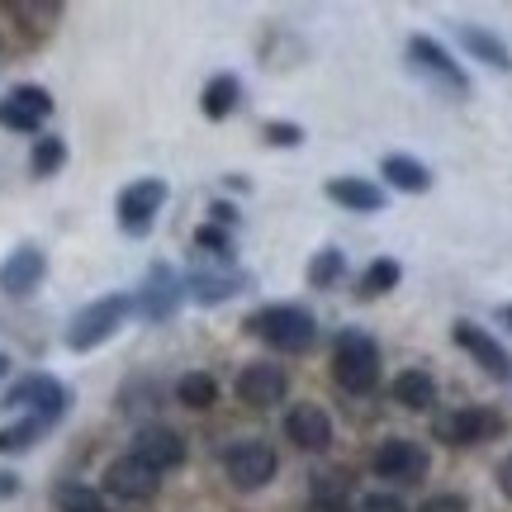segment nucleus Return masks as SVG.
<instances>
[{"label":"nucleus","instance_id":"f257e3e1","mask_svg":"<svg viewBox=\"0 0 512 512\" xmlns=\"http://www.w3.org/2000/svg\"><path fill=\"white\" fill-rule=\"evenodd\" d=\"M247 328H252L266 347L290 351V356H299V351H309L313 342H318V323H313V313L299 309V304H266V309H256L252 318H247Z\"/></svg>","mask_w":512,"mask_h":512},{"label":"nucleus","instance_id":"f03ea898","mask_svg":"<svg viewBox=\"0 0 512 512\" xmlns=\"http://www.w3.org/2000/svg\"><path fill=\"white\" fill-rule=\"evenodd\" d=\"M332 380L342 384L347 394H370L380 384V347L370 342L366 332H337L332 342Z\"/></svg>","mask_w":512,"mask_h":512},{"label":"nucleus","instance_id":"7ed1b4c3","mask_svg":"<svg viewBox=\"0 0 512 512\" xmlns=\"http://www.w3.org/2000/svg\"><path fill=\"white\" fill-rule=\"evenodd\" d=\"M128 313H133V299H124V294H105V299L86 304V309H81L72 323H67V347H72V351L105 347L114 332L124 328Z\"/></svg>","mask_w":512,"mask_h":512},{"label":"nucleus","instance_id":"20e7f679","mask_svg":"<svg viewBox=\"0 0 512 512\" xmlns=\"http://www.w3.org/2000/svg\"><path fill=\"white\" fill-rule=\"evenodd\" d=\"M5 408L10 413H24V418H43V422H57L67 408H72V389L53 375H24L19 384L5 389Z\"/></svg>","mask_w":512,"mask_h":512},{"label":"nucleus","instance_id":"39448f33","mask_svg":"<svg viewBox=\"0 0 512 512\" xmlns=\"http://www.w3.org/2000/svg\"><path fill=\"white\" fill-rule=\"evenodd\" d=\"M166 181H157V176H143V181H133L119 190V200H114V214H119V228H124L128 238H143L147 228L157 223V214H162L166 204Z\"/></svg>","mask_w":512,"mask_h":512},{"label":"nucleus","instance_id":"423d86ee","mask_svg":"<svg viewBox=\"0 0 512 512\" xmlns=\"http://www.w3.org/2000/svg\"><path fill=\"white\" fill-rule=\"evenodd\" d=\"M181 299H185L181 275L171 271L166 261H157V266H147L143 285L133 294V309H138V318H147V323H166L171 313L181 309Z\"/></svg>","mask_w":512,"mask_h":512},{"label":"nucleus","instance_id":"0eeeda50","mask_svg":"<svg viewBox=\"0 0 512 512\" xmlns=\"http://www.w3.org/2000/svg\"><path fill=\"white\" fill-rule=\"evenodd\" d=\"M408 62H413L427 81H437L446 95H470V76L460 72V62L441 48L437 38H427V34L408 38Z\"/></svg>","mask_w":512,"mask_h":512},{"label":"nucleus","instance_id":"6e6552de","mask_svg":"<svg viewBox=\"0 0 512 512\" xmlns=\"http://www.w3.org/2000/svg\"><path fill=\"white\" fill-rule=\"evenodd\" d=\"M275 465H280V460H275L271 441H261V437L233 441V446L223 451V470H228V479H233L238 489H261V484H271Z\"/></svg>","mask_w":512,"mask_h":512},{"label":"nucleus","instance_id":"1a4fd4ad","mask_svg":"<svg viewBox=\"0 0 512 512\" xmlns=\"http://www.w3.org/2000/svg\"><path fill=\"white\" fill-rule=\"evenodd\" d=\"M181 285L195 304L209 309V304H228V299H238L242 290H252V275L238 271V266H228V261H219V266H195Z\"/></svg>","mask_w":512,"mask_h":512},{"label":"nucleus","instance_id":"9d476101","mask_svg":"<svg viewBox=\"0 0 512 512\" xmlns=\"http://www.w3.org/2000/svg\"><path fill=\"white\" fill-rule=\"evenodd\" d=\"M451 337H456L460 351H470V356H475V366L484 370L489 380L512 384V356L503 351V342H498L489 328H479V323H470V318H460L456 328H451Z\"/></svg>","mask_w":512,"mask_h":512},{"label":"nucleus","instance_id":"9b49d317","mask_svg":"<svg viewBox=\"0 0 512 512\" xmlns=\"http://www.w3.org/2000/svg\"><path fill=\"white\" fill-rule=\"evenodd\" d=\"M432 432L446 446H479V441H494L503 432V418L494 408H456V413H441L432 422Z\"/></svg>","mask_w":512,"mask_h":512},{"label":"nucleus","instance_id":"f8f14e48","mask_svg":"<svg viewBox=\"0 0 512 512\" xmlns=\"http://www.w3.org/2000/svg\"><path fill=\"white\" fill-rule=\"evenodd\" d=\"M370 470H375L380 479H394V484H418V479L427 475V451L408 437H389V441L375 446Z\"/></svg>","mask_w":512,"mask_h":512},{"label":"nucleus","instance_id":"ddd939ff","mask_svg":"<svg viewBox=\"0 0 512 512\" xmlns=\"http://www.w3.org/2000/svg\"><path fill=\"white\" fill-rule=\"evenodd\" d=\"M128 456L143 460L147 470L166 475V470L185 465V437L176 432V427H162V422H152V427H138V437H133V451H128Z\"/></svg>","mask_w":512,"mask_h":512},{"label":"nucleus","instance_id":"4468645a","mask_svg":"<svg viewBox=\"0 0 512 512\" xmlns=\"http://www.w3.org/2000/svg\"><path fill=\"white\" fill-rule=\"evenodd\" d=\"M233 389H238V399L247 403V408H275V403L285 399V389H290V375H285V366L252 361V366H242Z\"/></svg>","mask_w":512,"mask_h":512},{"label":"nucleus","instance_id":"2eb2a0df","mask_svg":"<svg viewBox=\"0 0 512 512\" xmlns=\"http://www.w3.org/2000/svg\"><path fill=\"white\" fill-rule=\"evenodd\" d=\"M162 489V475L157 470H147L143 460L133 456H119L105 465V494L124 498V503H143V498H152Z\"/></svg>","mask_w":512,"mask_h":512},{"label":"nucleus","instance_id":"dca6fc26","mask_svg":"<svg viewBox=\"0 0 512 512\" xmlns=\"http://www.w3.org/2000/svg\"><path fill=\"white\" fill-rule=\"evenodd\" d=\"M43 275H48V256L38 252L34 242H24L0 261V290L10 299H24V294H34L43 285Z\"/></svg>","mask_w":512,"mask_h":512},{"label":"nucleus","instance_id":"f3484780","mask_svg":"<svg viewBox=\"0 0 512 512\" xmlns=\"http://www.w3.org/2000/svg\"><path fill=\"white\" fill-rule=\"evenodd\" d=\"M285 437H290L299 451H328V441H332L328 408H318V403H294L290 418H285Z\"/></svg>","mask_w":512,"mask_h":512},{"label":"nucleus","instance_id":"a211bd4d","mask_svg":"<svg viewBox=\"0 0 512 512\" xmlns=\"http://www.w3.org/2000/svg\"><path fill=\"white\" fill-rule=\"evenodd\" d=\"M328 200L351 209V214H380L384 190L375 181H366V176H337V181H328Z\"/></svg>","mask_w":512,"mask_h":512},{"label":"nucleus","instance_id":"6ab92c4d","mask_svg":"<svg viewBox=\"0 0 512 512\" xmlns=\"http://www.w3.org/2000/svg\"><path fill=\"white\" fill-rule=\"evenodd\" d=\"M380 176L394 190H403V195H427L432 190V171H427V162H418V157H408V152H389L380 162Z\"/></svg>","mask_w":512,"mask_h":512},{"label":"nucleus","instance_id":"aec40b11","mask_svg":"<svg viewBox=\"0 0 512 512\" xmlns=\"http://www.w3.org/2000/svg\"><path fill=\"white\" fill-rule=\"evenodd\" d=\"M456 38H460V48H465V53L479 57V62H489L494 72H512V53H508V43H503L498 34L479 29V24H460Z\"/></svg>","mask_w":512,"mask_h":512},{"label":"nucleus","instance_id":"412c9836","mask_svg":"<svg viewBox=\"0 0 512 512\" xmlns=\"http://www.w3.org/2000/svg\"><path fill=\"white\" fill-rule=\"evenodd\" d=\"M394 403L408 408V413H427L437 403V380L427 370H403L399 380H394Z\"/></svg>","mask_w":512,"mask_h":512},{"label":"nucleus","instance_id":"4be33fe9","mask_svg":"<svg viewBox=\"0 0 512 512\" xmlns=\"http://www.w3.org/2000/svg\"><path fill=\"white\" fill-rule=\"evenodd\" d=\"M238 100H242V81L233 72H219L204 86L200 110H204V119H228V114L238 110Z\"/></svg>","mask_w":512,"mask_h":512},{"label":"nucleus","instance_id":"5701e85b","mask_svg":"<svg viewBox=\"0 0 512 512\" xmlns=\"http://www.w3.org/2000/svg\"><path fill=\"white\" fill-rule=\"evenodd\" d=\"M176 399H181L185 408H195V413H200V408H214V403H219V380H214L209 370H190V375L176 380Z\"/></svg>","mask_w":512,"mask_h":512},{"label":"nucleus","instance_id":"b1692460","mask_svg":"<svg viewBox=\"0 0 512 512\" xmlns=\"http://www.w3.org/2000/svg\"><path fill=\"white\" fill-rule=\"evenodd\" d=\"M53 422H43V418H19L10 422V427H0V456H15V451H29L43 432H48Z\"/></svg>","mask_w":512,"mask_h":512},{"label":"nucleus","instance_id":"393cba45","mask_svg":"<svg viewBox=\"0 0 512 512\" xmlns=\"http://www.w3.org/2000/svg\"><path fill=\"white\" fill-rule=\"evenodd\" d=\"M347 271V256L337 252V247H323V252H313L309 261V290H332L337 280Z\"/></svg>","mask_w":512,"mask_h":512},{"label":"nucleus","instance_id":"a878e982","mask_svg":"<svg viewBox=\"0 0 512 512\" xmlns=\"http://www.w3.org/2000/svg\"><path fill=\"white\" fill-rule=\"evenodd\" d=\"M399 261H389V256H380V261H370L366 275H361V299H380V294H389L394 285H399Z\"/></svg>","mask_w":512,"mask_h":512},{"label":"nucleus","instance_id":"bb28decb","mask_svg":"<svg viewBox=\"0 0 512 512\" xmlns=\"http://www.w3.org/2000/svg\"><path fill=\"white\" fill-rule=\"evenodd\" d=\"M5 100H10L19 114H29L34 124H43V119L53 114V95L43 91V86H15V91L5 95Z\"/></svg>","mask_w":512,"mask_h":512},{"label":"nucleus","instance_id":"cd10ccee","mask_svg":"<svg viewBox=\"0 0 512 512\" xmlns=\"http://www.w3.org/2000/svg\"><path fill=\"white\" fill-rule=\"evenodd\" d=\"M62 162H67V143L62 138H38L34 152H29V166H34V176H53V171H62Z\"/></svg>","mask_w":512,"mask_h":512},{"label":"nucleus","instance_id":"c85d7f7f","mask_svg":"<svg viewBox=\"0 0 512 512\" xmlns=\"http://www.w3.org/2000/svg\"><path fill=\"white\" fill-rule=\"evenodd\" d=\"M57 503H62V512H110L100 503V494L81 489V484H62V489H57Z\"/></svg>","mask_w":512,"mask_h":512},{"label":"nucleus","instance_id":"c756f323","mask_svg":"<svg viewBox=\"0 0 512 512\" xmlns=\"http://www.w3.org/2000/svg\"><path fill=\"white\" fill-rule=\"evenodd\" d=\"M195 247L209 256H219V261H228V252H233V238L223 233L219 223H204V228H195Z\"/></svg>","mask_w":512,"mask_h":512},{"label":"nucleus","instance_id":"7c9ffc66","mask_svg":"<svg viewBox=\"0 0 512 512\" xmlns=\"http://www.w3.org/2000/svg\"><path fill=\"white\" fill-rule=\"evenodd\" d=\"M347 479L342 475H313V503H342Z\"/></svg>","mask_w":512,"mask_h":512},{"label":"nucleus","instance_id":"2f4dec72","mask_svg":"<svg viewBox=\"0 0 512 512\" xmlns=\"http://www.w3.org/2000/svg\"><path fill=\"white\" fill-rule=\"evenodd\" d=\"M266 143L299 147V143H304V128H299V124H266Z\"/></svg>","mask_w":512,"mask_h":512},{"label":"nucleus","instance_id":"473e14b6","mask_svg":"<svg viewBox=\"0 0 512 512\" xmlns=\"http://www.w3.org/2000/svg\"><path fill=\"white\" fill-rule=\"evenodd\" d=\"M422 512H470V503H465V494H432L422 503Z\"/></svg>","mask_w":512,"mask_h":512},{"label":"nucleus","instance_id":"72a5a7b5","mask_svg":"<svg viewBox=\"0 0 512 512\" xmlns=\"http://www.w3.org/2000/svg\"><path fill=\"white\" fill-rule=\"evenodd\" d=\"M356 512H403V498L399 494H366Z\"/></svg>","mask_w":512,"mask_h":512},{"label":"nucleus","instance_id":"f704fd0d","mask_svg":"<svg viewBox=\"0 0 512 512\" xmlns=\"http://www.w3.org/2000/svg\"><path fill=\"white\" fill-rule=\"evenodd\" d=\"M10 15L15 19H38V29H43L48 19H57V5H10Z\"/></svg>","mask_w":512,"mask_h":512},{"label":"nucleus","instance_id":"c9c22d12","mask_svg":"<svg viewBox=\"0 0 512 512\" xmlns=\"http://www.w3.org/2000/svg\"><path fill=\"white\" fill-rule=\"evenodd\" d=\"M209 214H214V219L209 223H219V228H228V223H238V209H233V204H214V209H209Z\"/></svg>","mask_w":512,"mask_h":512},{"label":"nucleus","instance_id":"e433bc0d","mask_svg":"<svg viewBox=\"0 0 512 512\" xmlns=\"http://www.w3.org/2000/svg\"><path fill=\"white\" fill-rule=\"evenodd\" d=\"M498 489H503V498H512V456L498 465Z\"/></svg>","mask_w":512,"mask_h":512},{"label":"nucleus","instance_id":"4c0bfd02","mask_svg":"<svg viewBox=\"0 0 512 512\" xmlns=\"http://www.w3.org/2000/svg\"><path fill=\"white\" fill-rule=\"evenodd\" d=\"M15 494H19V475L0 470V498H15Z\"/></svg>","mask_w":512,"mask_h":512},{"label":"nucleus","instance_id":"58836bf2","mask_svg":"<svg viewBox=\"0 0 512 512\" xmlns=\"http://www.w3.org/2000/svg\"><path fill=\"white\" fill-rule=\"evenodd\" d=\"M313 512H347V503H313Z\"/></svg>","mask_w":512,"mask_h":512},{"label":"nucleus","instance_id":"ea45409f","mask_svg":"<svg viewBox=\"0 0 512 512\" xmlns=\"http://www.w3.org/2000/svg\"><path fill=\"white\" fill-rule=\"evenodd\" d=\"M498 323H503V328H512V304H503V309H498Z\"/></svg>","mask_w":512,"mask_h":512},{"label":"nucleus","instance_id":"a19ab883","mask_svg":"<svg viewBox=\"0 0 512 512\" xmlns=\"http://www.w3.org/2000/svg\"><path fill=\"white\" fill-rule=\"evenodd\" d=\"M5 370H10V361H5V351H0V375H5Z\"/></svg>","mask_w":512,"mask_h":512}]
</instances>
